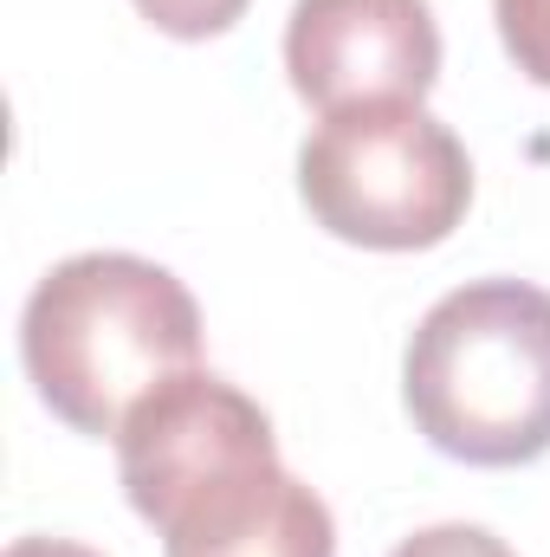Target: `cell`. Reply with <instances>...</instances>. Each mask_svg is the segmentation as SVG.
Here are the masks:
<instances>
[{
    "label": "cell",
    "mask_w": 550,
    "mask_h": 557,
    "mask_svg": "<svg viewBox=\"0 0 550 557\" xmlns=\"http://www.w3.org/2000/svg\"><path fill=\"white\" fill-rule=\"evenodd\" d=\"M20 357L39 403L78 434H124L142 396L201 363L188 285L137 253H72L33 285Z\"/></svg>",
    "instance_id": "obj_1"
},
{
    "label": "cell",
    "mask_w": 550,
    "mask_h": 557,
    "mask_svg": "<svg viewBox=\"0 0 550 557\" xmlns=\"http://www.w3.org/2000/svg\"><path fill=\"white\" fill-rule=\"evenodd\" d=\"M402 396L427 447L466 467H525L550 454V292L473 278L409 337Z\"/></svg>",
    "instance_id": "obj_2"
},
{
    "label": "cell",
    "mask_w": 550,
    "mask_h": 557,
    "mask_svg": "<svg viewBox=\"0 0 550 557\" xmlns=\"http://www.w3.org/2000/svg\"><path fill=\"white\" fill-rule=\"evenodd\" d=\"M298 195L311 221L350 247L421 253L466 221L473 162L421 104H357L330 111L304 137Z\"/></svg>",
    "instance_id": "obj_3"
},
{
    "label": "cell",
    "mask_w": 550,
    "mask_h": 557,
    "mask_svg": "<svg viewBox=\"0 0 550 557\" xmlns=\"http://www.w3.org/2000/svg\"><path fill=\"white\" fill-rule=\"evenodd\" d=\"M285 72L304 104H421L440 78V26L427 0H298L285 20Z\"/></svg>",
    "instance_id": "obj_4"
},
{
    "label": "cell",
    "mask_w": 550,
    "mask_h": 557,
    "mask_svg": "<svg viewBox=\"0 0 550 557\" xmlns=\"http://www.w3.org/2000/svg\"><path fill=\"white\" fill-rule=\"evenodd\" d=\"M260 454H278L266 409L247 389H234L227 376H208V370H182L175 383L142 396L124 421V434H117L124 493L149 525L188 486H201V480H214L240 460H260Z\"/></svg>",
    "instance_id": "obj_5"
},
{
    "label": "cell",
    "mask_w": 550,
    "mask_h": 557,
    "mask_svg": "<svg viewBox=\"0 0 550 557\" xmlns=\"http://www.w3.org/2000/svg\"><path fill=\"white\" fill-rule=\"evenodd\" d=\"M168 557H337L330 506L278 467V454L240 460L188 486L155 519Z\"/></svg>",
    "instance_id": "obj_6"
},
{
    "label": "cell",
    "mask_w": 550,
    "mask_h": 557,
    "mask_svg": "<svg viewBox=\"0 0 550 557\" xmlns=\"http://www.w3.org/2000/svg\"><path fill=\"white\" fill-rule=\"evenodd\" d=\"M492 13H499V39L518 59V72L550 91V0H492Z\"/></svg>",
    "instance_id": "obj_7"
},
{
    "label": "cell",
    "mask_w": 550,
    "mask_h": 557,
    "mask_svg": "<svg viewBox=\"0 0 550 557\" xmlns=\"http://www.w3.org/2000/svg\"><path fill=\"white\" fill-rule=\"evenodd\" d=\"M137 13L168 39H214L247 13V0H137Z\"/></svg>",
    "instance_id": "obj_8"
},
{
    "label": "cell",
    "mask_w": 550,
    "mask_h": 557,
    "mask_svg": "<svg viewBox=\"0 0 550 557\" xmlns=\"http://www.w3.org/2000/svg\"><path fill=\"white\" fill-rule=\"evenodd\" d=\"M389 557H518V552L505 539H492L486 525H427V532L402 539Z\"/></svg>",
    "instance_id": "obj_9"
},
{
    "label": "cell",
    "mask_w": 550,
    "mask_h": 557,
    "mask_svg": "<svg viewBox=\"0 0 550 557\" xmlns=\"http://www.w3.org/2000/svg\"><path fill=\"white\" fill-rule=\"evenodd\" d=\"M7 557H104L91 552V545H72V539H13Z\"/></svg>",
    "instance_id": "obj_10"
}]
</instances>
